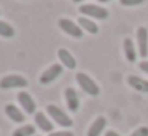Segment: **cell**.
I'll list each match as a JSON object with an SVG mask.
<instances>
[{"label": "cell", "mask_w": 148, "mask_h": 136, "mask_svg": "<svg viewBox=\"0 0 148 136\" xmlns=\"http://www.w3.org/2000/svg\"><path fill=\"white\" fill-rule=\"evenodd\" d=\"M46 110H48V115H51V119L54 120L58 125L65 126V128H69V126L73 125V122H72L70 117H69L62 109H59L58 106H54V104H49V106L46 107Z\"/></svg>", "instance_id": "3"}, {"label": "cell", "mask_w": 148, "mask_h": 136, "mask_svg": "<svg viewBox=\"0 0 148 136\" xmlns=\"http://www.w3.org/2000/svg\"><path fill=\"white\" fill-rule=\"evenodd\" d=\"M27 87V80L21 75L11 74L0 78V88L2 90H10V88H24Z\"/></svg>", "instance_id": "4"}, {"label": "cell", "mask_w": 148, "mask_h": 136, "mask_svg": "<svg viewBox=\"0 0 148 136\" xmlns=\"http://www.w3.org/2000/svg\"><path fill=\"white\" fill-rule=\"evenodd\" d=\"M18 101H19V104L23 106V109L26 110L27 114L35 112V103H34L32 96H30L29 93H26V91H19V93H18Z\"/></svg>", "instance_id": "9"}, {"label": "cell", "mask_w": 148, "mask_h": 136, "mask_svg": "<svg viewBox=\"0 0 148 136\" xmlns=\"http://www.w3.org/2000/svg\"><path fill=\"white\" fill-rule=\"evenodd\" d=\"M78 26H80L81 29H84L86 32H89V34H97L99 32V26H97L92 19H89V18H86V16L78 18Z\"/></svg>", "instance_id": "14"}, {"label": "cell", "mask_w": 148, "mask_h": 136, "mask_svg": "<svg viewBox=\"0 0 148 136\" xmlns=\"http://www.w3.org/2000/svg\"><path fill=\"white\" fill-rule=\"evenodd\" d=\"M123 46H124V55H126V59H127L129 62H134L135 59H137V50H135L134 43H132L131 39H124V43H123Z\"/></svg>", "instance_id": "16"}, {"label": "cell", "mask_w": 148, "mask_h": 136, "mask_svg": "<svg viewBox=\"0 0 148 136\" xmlns=\"http://www.w3.org/2000/svg\"><path fill=\"white\" fill-rule=\"evenodd\" d=\"M5 114L16 123H23L24 120H26V115H24L16 106H13V104H7V106H5Z\"/></svg>", "instance_id": "12"}, {"label": "cell", "mask_w": 148, "mask_h": 136, "mask_svg": "<svg viewBox=\"0 0 148 136\" xmlns=\"http://www.w3.org/2000/svg\"><path fill=\"white\" fill-rule=\"evenodd\" d=\"M34 133H35V128L32 125H23L14 130L13 136H32Z\"/></svg>", "instance_id": "17"}, {"label": "cell", "mask_w": 148, "mask_h": 136, "mask_svg": "<svg viewBox=\"0 0 148 136\" xmlns=\"http://www.w3.org/2000/svg\"><path fill=\"white\" fill-rule=\"evenodd\" d=\"M138 69H140V71H143V72H147V74H148V61H142L140 64H138Z\"/></svg>", "instance_id": "22"}, {"label": "cell", "mask_w": 148, "mask_h": 136, "mask_svg": "<svg viewBox=\"0 0 148 136\" xmlns=\"http://www.w3.org/2000/svg\"><path fill=\"white\" fill-rule=\"evenodd\" d=\"M64 96H65V103H67V107L72 110V112H77L80 109V98H78L77 91L73 88H67L64 91Z\"/></svg>", "instance_id": "8"}, {"label": "cell", "mask_w": 148, "mask_h": 136, "mask_svg": "<svg viewBox=\"0 0 148 136\" xmlns=\"http://www.w3.org/2000/svg\"><path fill=\"white\" fill-rule=\"evenodd\" d=\"M145 0H119V3L123 7H137V5H142Z\"/></svg>", "instance_id": "19"}, {"label": "cell", "mask_w": 148, "mask_h": 136, "mask_svg": "<svg viewBox=\"0 0 148 136\" xmlns=\"http://www.w3.org/2000/svg\"><path fill=\"white\" fill-rule=\"evenodd\" d=\"M131 136H148V126H140L134 133H131Z\"/></svg>", "instance_id": "20"}, {"label": "cell", "mask_w": 148, "mask_h": 136, "mask_svg": "<svg viewBox=\"0 0 148 136\" xmlns=\"http://www.w3.org/2000/svg\"><path fill=\"white\" fill-rule=\"evenodd\" d=\"M61 74H62V66H61V64H53V66H49V67L42 74V77H40V83H42V85L51 83V82H54Z\"/></svg>", "instance_id": "7"}, {"label": "cell", "mask_w": 148, "mask_h": 136, "mask_svg": "<svg viewBox=\"0 0 148 136\" xmlns=\"http://www.w3.org/2000/svg\"><path fill=\"white\" fill-rule=\"evenodd\" d=\"M137 46H138V55L142 58L148 56V29L147 27H138L137 29Z\"/></svg>", "instance_id": "6"}, {"label": "cell", "mask_w": 148, "mask_h": 136, "mask_svg": "<svg viewBox=\"0 0 148 136\" xmlns=\"http://www.w3.org/2000/svg\"><path fill=\"white\" fill-rule=\"evenodd\" d=\"M105 125H107L105 117H97L88 130V136H100V133L105 130Z\"/></svg>", "instance_id": "13"}, {"label": "cell", "mask_w": 148, "mask_h": 136, "mask_svg": "<svg viewBox=\"0 0 148 136\" xmlns=\"http://www.w3.org/2000/svg\"><path fill=\"white\" fill-rule=\"evenodd\" d=\"M105 136H119V135H118L116 131H107V133H105Z\"/></svg>", "instance_id": "23"}, {"label": "cell", "mask_w": 148, "mask_h": 136, "mask_svg": "<svg viewBox=\"0 0 148 136\" xmlns=\"http://www.w3.org/2000/svg\"><path fill=\"white\" fill-rule=\"evenodd\" d=\"M80 11L81 15H84V16H89V18H94V19H107L108 18V10H105V8L99 7V5H91V3H86V5H81L80 7Z\"/></svg>", "instance_id": "2"}, {"label": "cell", "mask_w": 148, "mask_h": 136, "mask_svg": "<svg viewBox=\"0 0 148 136\" xmlns=\"http://www.w3.org/2000/svg\"><path fill=\"white\" fill-rule=\"evenodd\" d=\"M75 78H77V83L81 87V90H84L88 94H91V96H97V94L100 93L99 85H97L88 74H84V72H78V74L75 75Z\"/></svg>", "instance_id": "1"}, {"label": "cell", "mask_w": 148, "mask_h": 136, "mask_svg": "<svg viewBox=\"0 0 148 136\" xmlns=\"http://www.w3.org/2000/svg\"><path fill=\"white\" fill-rule=\"evenodd\" d=\"M49 136H73L72 131H54V133H49Z\"/></svg>", "instance_id": "21"}, {"label": "cell", "mask_w": 148, "mask_h": 136, "mask_svg": "<svg viewBox=\"0 0 148 136\" xmlns=\"http://www.w3.org/2000/svg\"><path fill=\"white\" fill-rule=\"evenodd\" d=\"M0 35L2 37H13L14 35V29L13 26H10L5 21H0Z\"/></svg>", "instance_id": "18"}, {"label": "cell", "mask_w": 148, "mask_h": 136, "mask_svg": "<svg viewBox=\"0 0 148 136\" xmlns=\"http://www.w3.org/2000/svg\"><path fill=\"white\" fill-rule=\"evenodd\" d=\"M100 3H107V2H112V0H99Z\"/></svg>", "instance_id": "24"}, {"label": "cell", "mask_w": 148, "mask_h": 136, "mask_svg": "<svg viewBox=\"0 0 148 136\" xmlns=\"http://www.w3.org/2000/svg\"><path fill=\"white\" fill-rule=\"evenodd\" d=\"M75 3H80V2H83V0H73Z\"/></svg>", "instance_id": "25"}, {"label": "cell", "mask_w": 148, "mask_h": 136, "mask_svg": "<svg viewBox=\"0 0 148 136\" xmlns=\"http://www.w3.org/2000/svg\"><path fill=\"white\" fill-rule=\"evenodd\" d=\"M35 123L38 125L40 130H43V131H46V133L53 131V123L49 122L48 117H46L43 112H37L35 114Z\"/></svg>", "instance_id": "15"}, {"label": "cell", "mask_w": 148, "mask_h": 136, "mask_svg": "<svg viewBox=\"0 0 148 136\" xmlns=\"http://www.w3.org/2000/svg\"><path fill=\"white\" fill-rule=\"evenodd\" d=\"M58 56H59L61 62L65 66V67H69V69H75V67H77V59L72 56V53L69 51V50L59 48L58 50Z\"/></svg>", "instance_id": "11"}, {"label": "cell", "mask_w": 148, "mask_h": 136, "mask_svg": "<svg viewBox=\"0 0 148 136\" xmlns=\"http://www.w3.org/2000/svg\"><path fill=\"white\" fill-rule=\"evenodd\" d=\"M127 83L131 85L134 90L140 91V93H148V80L142 77H137V75H127Z\"/></svg>", "instance_id": "10"}, {"label": "cell", "mask_w": 148, "mask_h": 136, "mask_svg": "<svg viewBox=\"0 0 148 136\" xmlns=\"http://www.w3.org/2000/svg\"><path fill=\"white\" fill-rule=\"evenodd\" d=\"M58 26L61 27L67 35L73 37V39H81V37H83V29H81L77 23L67 19V18H61V19L58 21Z\"/></svg>", "instance_id": "5"}]
</instances>
